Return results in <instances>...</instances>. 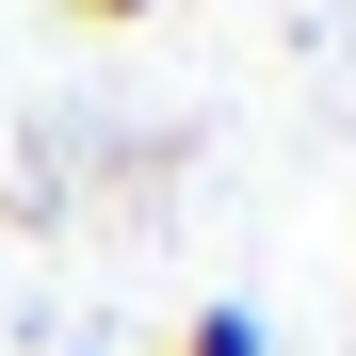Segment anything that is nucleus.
Listing matches in <instances>:
<instances>
[{"label":"nucleus","instance_id":"nucleus-1","mask_svg":"<svg viewBox=\"0 0 356 356\" xmlns=\"http://www.w3.org/2000/svg\"><path fill=\"white\" fill-rule=\"evenodd\" d=\"M178 356H275V324H259V308H195V324H178Z\"/></svg>","mask_w":356,"mask_h":356},{"label":"nucleus","instance_id":"nucleus-2","mask_svg":"<svg viewBox=\"0 0 356 356\" xmlns=\"http://www.w3.org/2000/svg\"><path fill=\"white\" fill-rule=\"evenodd\" d=\"M65 17H97V33H130V17H162V0H65Z\"/></svg>","mask_w":356,"mask_h":356}]
</instances>
